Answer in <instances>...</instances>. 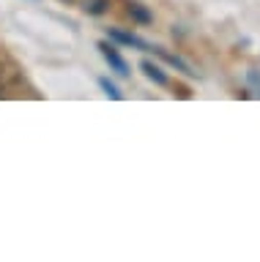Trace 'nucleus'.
Returning a JSON list of instances; mask_svg holds the SVG:
<instances>
[{"label":"nucleus","mask_w":260,"mask_h":262,"mask_svg":"<svg viewBox=\"0 0 260 262\" xmlns=\"http://www.w3.org/2000/svg\"><path fill=\"white\" fill-rule=\"evenodd\" d=\"M99 85H102L104 93H107V98H112V101H121V98H124V93H121V90L112 85L110 79H104V77H102V79H99Z\"/></svg>","instance_id":"nucleus-7"},{"label":"nucleus","mask_w":260,"mask_h":262,"mask_svg":"<svg viewBox=\"0 0 260 262\" xmlns=\"http://www.w3.org/2000/svg\"><path fill=\"white\" fill-rule=\"evenodd\" d=\"M99 52H102V57L107 60V66L118 74V77H129V63L124 60V55H121L110 41H99Z\"/></svg>","instance_id":"nucleus-1"},{"label":"nucleus","mask_w":260,"mask_h":262,"mask_svg":"<svg viewBox=\"0 0 260 262\" xmlns=\"http://www.w3.org/2000/svg\"><path fill=\"white\" fill-rule=\"evenodd\" d=\"M110 41H118V44H124V47L140 49V52H151V49H153L148 41L137 38V36H132V33H124V30H110Z\"/></svg>","instance_id":"nucleus-3"},{"label":"nucleus","mask_w":260,"mask_h":262,"mask_svg":"<svg viewBox=\"0 0 260 262\" xmlns=\"http://www.w3.org/2000/svg\"><path fill=\"white\" fill-rule=\"evenodd\" d=\"M247 82L255 88V96H260V71H249L247 74Z\"/></svg>","instance_id":"nucleus-8"},{"label":"nucleus","mask_w":260,"mask_h":262,"mask_svg":"<svg viewBox=\"0 0 260 262\" xmlns=\"http://www.w3.org/2000/svg\"><path fill=\"white\" fill-rule=\"evenodd\" d=\"M140 69H143V74H145V77H148L151 82H156V85H162V88L167 85V74L162 71L156 63H151V60H143V63H140Z\"/></svg>","instance_id":"nucleus-4"},{"label":"nucleus","mask_w":260,"mask_h":262,"mask_svg":"<svg viewBox=\"0 0 260 262\" xmlns=\"http://www.w3.org/2000/svg\"><path fill=\"white\" fill-rule=\"evenodd\" d=\"M83 8H85V14H91V16H102L110 8V0H85Z\"/></svg>","instance_id":"nucleus-6"},{"label":"nucleus","mask_w":260,"mask_h":262,"mask_svg":"<svg viewBox=\"0 0 260 262\" xmlns=\"http://www.w3.org/2000/svg\"><path fill=\"white\" fill-rule=\"evenodd\" d=\"M126 14L132 16L134 22H140V25H148V22H151V11H145V8H143L140 3H129Z\"/></svg>","instance_id":"nucleus-5"},{"label":"nucleus","mask_w":260,"mask_h":262,"mask_svg":"<svg viewBox=\"0 0 260 262\" xmlns=\"http://www.w3.org/2000/svg\"><path fill=\"white\" fill-rule=\"evenodd\" d=\"M19 82L17 66H11L9 60H0V96H6L9 90Z\"/></svg>","instance_id":"nucleus-2"}]
</instances>
